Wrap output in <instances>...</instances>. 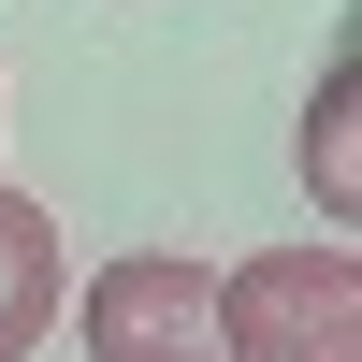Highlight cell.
<instances>
[{"label":"cell","mask_w":362,"mask_h":362,"mask_svg":"<svg viewBox=\"0 0 362 362\" xmlns=\"http://www.w3.org/2000/svg\"><path fill=\"white\" fill-rule=\"evenodd\" d=\"M218 334H232V362H362V261L334 232L232 261L218 276Z\"/></svg>","instance_id":"cell-1"},{"label":"cell","mask_w":362,"mask_h":362,"mask_svg":"<svg viewBox=\"0 0 362 362\" xmlns=\"http://www.w3.org/2000/svg\"><path fill=\"white\" fill-rule=\"evenodd\" d=\"M73 348H87V362H232V334H218V276H203L189 247L102 261V276L73 290Z\"/></svg>","instance_id":"cell-2"},{"label":"cell","mask_w":362,"mask_h":362,"mask_svg":"<svg viewBox=\"0 0 362 362\" xmlns=\"http://www.w3.org/2000/svg\"><path fill=\"white\" fill-rule=\"evenodd\" d=\"M58 305H73V247H58V218H44L29 189H0V362L44 348Z\"/></svg>","instance_id":"cell-3"},{"label":"cell","mask_w":362,"mask_h":362,"mask_svg":"<svg viewBox=\"0 0 362 362\" xmlns=\"http://www.w3.org/2000/svg\"><path fill=\"white\" fill-rule=\"evenodd\" d=\"M362 73L334 58V73H319V102H305V189H319V218H362Z\"/></svg>","instance_id":"cell-4"}]
</instances>
